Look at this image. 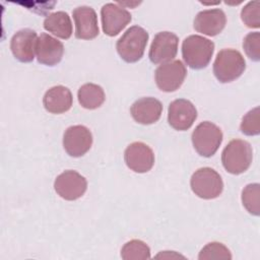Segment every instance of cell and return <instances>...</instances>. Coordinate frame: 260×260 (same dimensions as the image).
I'll use <instances>...</instances> for the list:
<instances>
[{"label": "cell", "instance_id": "obj_1", "mask_svg": "<svg viewBox=\"0 0 260 260\" xmlns=\"http://www.w3.org/2000/svg\"><path fill=\"white\" fill-rule=\"evenodd\" d=\"M213 52V42L198 35L187 37L182 44L183 59L192 69L205 68L209 64Z\"/></svg>", "mask_w": 260, "mask_h": 260}, {"label": "cell", "instance_id": "obj_2", "mask_svg": "<svg viewBox=\"0 0 260 260\" xmlns=\"http://www.w3.org/2000/svg\"><path fill=\"white\" fill-rule=\"evenodd\" d=\"M148 38V32L143 27L139 25L129 27L117 41L116 49L119 56L127 63L137 62L144 54Z\"/></svg>", "mask_w": 260, "mask_h": 260}, {"label": "cell", "instance_id": "obj_3", "mask_svg": "<svg viewBox=\"0 0 260 260\" xmlns=\"http://www.w3.org/2000/svg\"><path fill=\"white\" fill-rule=\"evenodd\" d=\"M253 150L249 142L242 139H234L228 143L221 153V162L226 172L240 175L251 166Z\"/></svg>", "mask_w": 260, "mask_h": 260}, {"label": "cell", "instance_id": "obj_4", "mask_svg": "<svg viewBox=\"0 0 260 260\" xmlns=\"http://www.w3.org/2000/svg\"><path fill=\"white\" fill-rule=\"evenodd\" d=\"M246 69V62L242 54L234 49L219 51L213 63V73L221 83L232 82L239 78Z\"/></svg>", "mask_w": 260, "mask_h": 260}, {"label": "cell", "instance_id": "obj_5", "mask_svg": "<svg viewBox=\"0 0 260 260\" xmlns=\"http://www.w3.org/2000/svg\"><path fill=\"white\" fill-rule=\"evenodd\" d=\"M191 138L195 150L204 157H210L222 142V132L215 124L204 121L196 126Z\"/></svg>", "mask_w": 260, "mask_h": 260}, {"label": "cell", "instance_id": "obj_6", "mask_svg": "<svg viewBox=\"0 0 260 260\" xmlns=\"http://www.w3.org/2000/svg\"><path fill=\"white\" fill-rule=\"evenodd\" d=\"M192 191L202 199L217 198L223 190V182L220 175L211 168L198 169L190 180Z\"/></svg>", "mask_w": 260, "mask_h": 260}, {"label": "cell", "instance_id": "obj_7", "mask_svg": "<svg viewBox=\"0 0 260 260\" xmlns=\"http://www.w3.org/2000/svg\"><path fill=\"white\" fill-rule=\"evenodd\" d=\"M187 69L182 61L174 60L159 65L154 72L157 87L165 92L177 90L184 82Z\"/></svg>", "mask_w": 260, "mask_h": 260}, {"label": "cell", "instance_id": "obj_8", "mask_svg": "<svg viewBox=\"0 0 260 260\" xmlns=\"http://www.w3.org/2000/svg\"><path fill=\"white\" fill-rule=\"evenodd\" d=\"M54 189L61 198L72 201L80 198L85 193L87 181L76 171L68 170L56 178Z\"/></svg>", "mask_w": 260, "mask_h": 260}, {"label": "cell", "instance_id": "obj_9", "mask_svg": "<svg viewBox=\"0 0 260 260\" xmlns=\"http://www.w3.org/2000/svg\"><path fill=\"white\" fill-rule=\"evenodd\" d=\"M91 144L92 134L83 125L70 126L64 132L63 146L70 156H82L90 149Z\"/></svg>", "mask_w": 260, "mask_h": 260}, {"label": "cell", "instance_id": "obj_10", "mask_svg": "<svg viewBox=\"0 0 260 260\" xmlns=\"http://www.w3.org/2000/svg\"><path fill=\"white\" fill-rule=\"evenodd\" d=\"M179 38L171 31H160L154 36L148 57L153 64H164L173 60L178 52Z\"/></svg>", "mask_w": 260, "mask_h": 260}, {"label": "cell", "instance_id": "obj_11", "mask_svg": "<svg viewBox=\"0 0 260 260\" xmlns=\"http://www.w3.org/2000/svg\"><path fill=\"white\" fill-rule=\"evenodd\" d=\"M197 118L195 106L188 100L178 99L173 101L168 109V122L176 130H188Z\"/></svg>", "mask_w": 260, "mask_h": 260}, {"label": "cell", "instance_id": "obj_12", "mask_svg": "<svg viewBox=\"0 0 260 260\" xmlns=\"http://www.w3.org/2000/svg\"><path fill=\"white\" fill-rule=\"evenodd\" d=\"M127 167L135 173H146L154 165V153L152 149L143 142L136 141L127 146L124 152Z\"/></svg>", "mask_w": 260, "mask_h": 260}, {"label": "cell", "instance_id": "obj_13", "mask_svg": "<svg viewBox=\"0 0 260 260\" xmlns=\"http://www.w3.org/2000/svg\"><path fill=\"white\" fill-rule=\"evenodd\" d=\"M102 26L109 37L117 36L131 21L130 12L114 3H107L101 9Z\"/></svg>", "mask_w": 260, "mask_h": 260}, {"label": "cell", "instance_id": "obj_14", "mask_svg": "<svg viewBox=\"0 0 260 260\" xmlns=\"http://www.w3.org/2000/svg\"><path fill=\"white\" fill-rule=\"evenodd\" d=\"M38 42L37 32L30 28H22L16 31L10 41V49L15 59L28 63L35 59Z\"/></svg>", "mask_w": 260, "mask_h": 260}, {"label": "cell", "instance_id": "obj_15", "mask_svg": "<svg viewBox=\"0 0 260 260\" xmlns=\"http://www.w3.org/2000/svg\"><path fill=\"white\" fill-rule=\"evenodd\" d=\"M75 22V37L80 40H91L99 35L98 16L93 8L79 6L72 11Z\"/></svg>", "mask_w": 260, "mask_h": 260}, {"label": "cell", "instance_id": "obj_16", "mask_svg": "<svg viewBox=\"0 0 260 260\" xmlns=\"http://www.w3.org/2000/svg\"><path fill=\"white\" fill-rule=\"evenodd\" d=\"M36 54L39 63L47 66L57 65L63 57L64 46L57 39L48 34H41L38 38Z\"/></svg>", "mask_w": 260, "mask_h": 260}, {"label": "cell", "instance_id": "obj_17", "mask_svg": "<svg viewBox=\"0 0 260 260\" xmlns=\"http://www.w3.org/2000/svg\"><path fill=\"white\" fill-rule=\"evenodd\" d=\"M225 22L226 17L221 9H207L197 13L194 19V28L198 32L214 37L222 31Z\"/></svg>", "mask_w": 260, "mask_h": 260}, {"label": "cell", "instance_id": "obj_18", "mask_svg": "<svg viewBox=\"0 0 260 260\" xmlns=\"http://www.w3.org/2000/svg\"><path fill=\"white\" fill-rule=\"evenodd\" d=\"M132 118L139 124L150 125L158 121L162 113L161 103L151 96L141 98L133 103L130 109Z\"/></svg>", "mask_w": 260, "mask_h": 260}, {"label": "cell", "instance_id": "obj_19", "mask_svg": "<svg viewBox=\"0 0 260 260\" xmlns=\"http://www.w3.org/2000/svg\"><path fill=\"white\" fill-rule=\"evenodd\" d=\"M73 98L70 89L63 85H56L48 89L43 98L45 109L52 114H62L70 110Z\"/></svg>", "mask_w": 260, "mask_h": 260}, {"label": "cell", "instance_id": "obj_20", "mask_svg": "<svg viewBox=\"0 0 260 260\" xmlns=\"http://www.w3.org/2000/svg\"><path fill=\"white\" fill-rule=\"evenodd\" d=\"M44 28L63 40L69 39L72 35L70 16L64 11H57L49 14L44 20Z\"/></svg>", "mask_w": 260, "mask_h": 260}, {"label": "cell", "instance_id": "obj_21", "mask_svg": "<svg viewBox=\"0 0 260 260\" xmlns=\"http://www.w3.org/2000/svg\"><path fill=\"white\" fill-rule=\"evenodd\" d=\"M77 98L82 108L94 110L104 104L106 95L102 86L94 83H85L79 87Z\"/></svg>", "mask_w": 260, "mask_h": 260}, {"label": "cell", "instance_id": "obj_22", "mask_svg": "<svg viewBox=\"0 0 260 260\" xmlns=\"http://www.w3.org/2000/svg\"><path fill=\"white\" fill-rule=\"evenodd\" d=\"M121 257L125 260H146L150 258V249L143 241L131 240L122 247Z\"/></svg>", "mask_w": 260, "mask_h": 260}, {"label": "cell", "instance_id": "obj_23", "mask_svg": "<svg viewBox=\"0 0 260 260\" xmlns=\"http://www.w3.org/2000/svg\"><path fill=\"white\" fill-rule=\"evenodd\" d=\"M242 202L247 211L255 216L260 214V185L248 184L242 191Z\"/></svg>", "mask_w": 260, "mask_h": 260}, {"label": "cell", "instance_id": "obj_24", "mask_svg": "<svg viewBox=\"0 0 260 260\" xmlns=\"http://www.w3.org/2000/svg\"><path fill=\"white\" fill-rule=\"evenodd\" d=\"M198 259H232V254L223 244L218 242H211L201 249L198 255Z\"/></svg>", "mask_w": 260, "mask_h": 260}, {"label": "cell", "instance_id": "obj_25", "mask_svg": "<svg viewBox=\"0 0 260 260\" xmlns=\"http://www.w3.org/2000/svg\"><path fill=\"white\" fill-rule=\"evenodd\" d=\"M260 109L256 107L250 110L242 119L240 129L242 133L248 136L258 135L260 133Z\"/></svg>", "mask_w": 260, "mask_h": 260}, {"label": "cell", "instance_id": "obj_26", "mask_svg": "<svg viewBox=\"0 0 260 260\" xmlns=\"http://www.w3.org/2000/svg\"><path fill=\"white\" fill-rule=\"evenodd\" d=\"M260 3L259 1H251L245 5L241 11L243 22L250 28H258L260 26Z\"/></svg>", "mask_w": 260, "mask_h": 260}, {"label": "cell", "instance_id": "obj_27", "mask_svg": "<svg viewBox=\"0 0 260 260\" xmlns=\"http://www.w3.org/2000/svg\"><path fill=\"white\" fill-rule=\"evenodd\" d=\"M243 48L251 60L258 62L260 60V34L258 31L249 32L243 41Z\"/></svg>", "mask_w": 260, "mask_h": 260}]
</instances>
